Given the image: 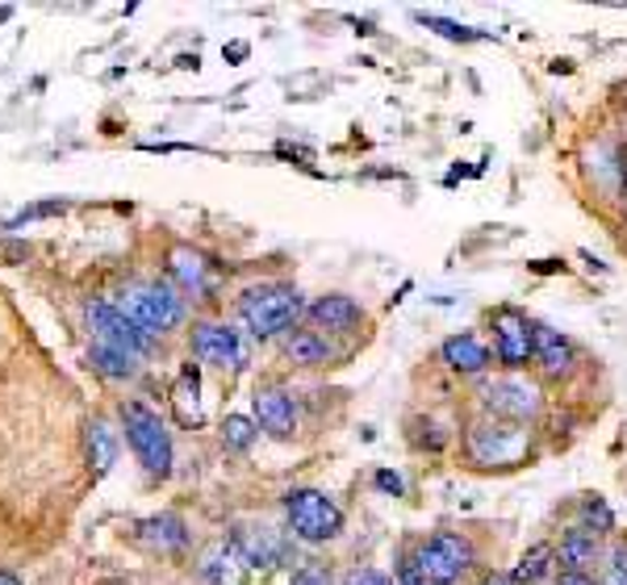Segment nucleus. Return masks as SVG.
Masks as SVG:
<instances>
[{
    "label": "nucleus",
    "mask_w": 627,
    "mask_h": 585,
    "mask_svg": "<svg viewBox=\"0 0 627 585\" xmlns=\"http://www.w3.org/2000/svg\"><path fill=\"white\" fill-rule=\"evenodd\" d=\"M247 573H252V569L234 552L231 539L209 543L206 552H201V561H197V577L206 585H247Z\"/></svg>",
    "instance_id": "17"
},
{
    "label": "nucleus",
    "mask_w": 627,
    "mask_h": 585,
    "mask_svg": "<svg viewBox=\"0 0 627 585\" xmlns=\"http://www.w3.org/2000/svg\"><path fill=\"white\" fill-rule=\"evenodd\" d=\"M0 585H22V577H18V573H9V569H0Z\"/></svg>",
    "instance_id": "36"
},
{
    "label": "nucleus",
    "mask_w": 627,
    "mask_h": 585,
    "mask_svg": "<svg viewBox=\"0 0 627 585\" xmlns=\"http://www.w3.org/2000/svg\"><path fill=\"white\" fill-rule=\"evenodd\" d=\"M557 569V543H535L511 569V585H539Z\"/></svg>",
    "instance_id": "21"
},
{
    "label": "nucleus",
    "mask_w": 627,
    "mask_h": 585,
    "mask_svg": "<svg viewBox=\"0 0 627 585\" xmlns=\"http://www.w3.org/2000/svg\"><path fill=\"white\" fill-rule=\"evenodd\" d=\"M440 360L452 368V373L461 376H481L489 368V348L477 339V335H452V339H443L440 348Z\"/></svg>",
    "instance_id": "19"
},
{
    "label": "nucleus",
    "mask_w": 627,
    "mask_h": 585,
    "mask_svg": "<svg viewBox=\"0 0 627 585\" xmlns=\"http://www.w3.org/2000/svg\"><path fill=\"white\" fill-rule=\"evenodd\" d=\"M305 318L323 335H351L356 327H364V305L356 297H344V293H326V297L305 305Z\"/></svg>",
    "instance_id": "13"
},
{
    "label": "nucleus",
    "mask_w": 627,
    "mask_h": 585,
    "mask_svg": "<svg viewBox=\"0 0 627 585\" xmlns=\"http://www.w3.org/2000/svg\"><path fill=\"white\" fill-rule=\"evenodd\" d=\"M135 539L151 552H181L188 548V527L181 515H151L135 523Z\"/></svg>",
    "instance_id": "18"
},
{
    "label": "nucleus",
    "mask_w": 627,
    "mask_h": 585,
    "mask_svg": "<svg viewBox=\"0 0 627 585\" xmlns=\"http://www.w3.org/2000/svg\"><path fill=\"white\" fill-rule=\"evenodd\" d=\"M252 414H256L259 431H268L272 440H293L298 435V406H293V394L285 385H256Z\"/></svg>",
    "instance_id": "12"
},
{
    "label": "nucleus",
    "mask_w": 627,
    "mask_h": 585,
    "mask_svg": "<svg viewBox=\"0 0 627 585\" xmlns=\"http://www.w3.org/2000/svg\"><path fill=\"white\" fill-rule=\"evenodd\" d=\"M418 22L427 25V30H436V34H443L448 43H486L489 38L486 30H468V25H456L448 22V17H431V13H418Z\"/></svg>",
    "instance_id": "27"
},
{
    "label": "nucleus",
    "mask_w": 627,
    "mask_h": 585,
    "mask_svg": "<svg viewBox=\"0 0 627 585\" xmlns=\"http://www.w3.org/2000/svg\"><path fill=\"white\" fill-rule=\"evenodd\" d=\"M89 460H93L96 472H109L117 460V435L105 419L89 422Z\"/></svg>",
    "instance_id": "23"
},
{
    "label": "nucleus",
    "mask_w": 627,
    "mask_h": 585,
    "mask_svg": "<svg viewBox=\"0 0 627 585\" xmlns=\"http://www.w3.org/2000/svg\"><path fill=\"white\" fill-rule=\"evenodd\" d=\"M285 523L289 536L302 543H326L344 531V511L323 490H289L285 493Z\"/></svg>",
    "instance_id": "5"
},
{
    "label": "nucleus",
    "mask_w": 627,
    "mask_h": 585,
    "mask_svg": "<svg viewBox=\"0 0 627 585\" xmlns=\"http://www.w3.org/2000/svg\"><path fill=\"white\" fill-rule=\"evenodd\" d=\"M557 564L560 573H590L594 564H603V539L585 531L581 523L565 527L557 539Z\"/></svg>",
    "instance_id": "16"
},
{
    "label": "nucleus",
    "mask_w": 627,
    "mask_h": 585,
    "mask_svg": "<svg viewBox=\"0 0 627 585\" xmlns=\"http://www.w3.org/2000/svg\"><path fill=\"white\" fill-rule=\"evenodd\" d=\"M84 318H89V330H93V343L126 351V355H135V360H142V355L151 351V335L135 327L114 302H89Z\"/></svg>",
    "instance_id": "9"
},
{
    "label": "nucleus",
    "mask_w": 627,
    "mask_h": 585,
    "mask_svg": "<svg viewBox=\"0 0 627 585\" xmlns=\"http://www.w3.org/2000/svg\"><path fill=\"white\" fill-rule=\"evenodd\" d=\"M489 327H494V360L507 373H523L535 355V323L523 309L502 305L489 314Z\"/></svg>",
    "instance_id": "8"
},
{
    "label": "nucleus",
    "mask_w": 627,
    "mask_h": 585,
    "mask_svg": "<svg viewBox=\"0 0 627 585\" xmlns=\"http://www.w3.org/2000/svg\"><path fill=\"white\" fill-rule=\"evenodd\" d=\"M117 309L135 323L139 330L155 335H172L185 323V297L172 289L167 281H130L117 293Z\"/></svg>",
    "instance_id": "2"
},
{
    "label": "nucleus",
    "mask_w": 627,
    "mask_h": 585,
    "mask_svg": "<svg viewBox=\"0 0 627 585\" xmlns=\"http://www.w3.org/2000/svg\"><path fill=\"white\" fill-rule=\"evenodd\" d=\"M239 318H243V327L252 330L256 339L289 335V330L305 318L302 289H298V284H285V281L252 284V289L239 297Z\"/></svg>",
    "instance_id": "1"
},
{
    "label": "nucleus",
    "mask_w": 627,
    "mask_h": 585,
    "mask_svg": "<svg viewBox=\"0 0 627 585\" xmlns=\"http://www.w3.org/2000/svg\"><path fill=\"white\" fill-rule=\"evenodd\" d=\"M344 585H397L394 577H385V573H376V569H351Z\"/></svg>",
    "instance_id": "30"
},
{
    "label": "nucleus",
    "mask_w": 627,
    "mask_h": 585,
    "mask_svg": "<svg viewBox=\"0 0 627 585\" xmlns=\"http://www.w3.org/2000/svg\"><path fill=\"white\" fill-rule=\"evenodd\" d=\"M481 406H486L489 419L527 426V422L539 419V410H544V394H539V385L527 381V376L507 373V376H494V381L481 385Z\"/></svg>",
    "instance_id": "7"
},
{
    "label": "nucleus",
    "mask_w": 627,
    "mask_h": 585,
    "mask_svg": "<svg viewBox=\"0 0 627 585\" xmlns=\"http://www.w3.org/2000/svg\"><path fill=\"white\" fill-rule=\"evenodd\" d=\"M227 539L234 543V552L243 557L247 569H280L293 552V539L268 523H239Z\"/></svg>",
    "instance_id": "10"
},
{
    "label": "nucleus",
    "mask_w": 627,
    "mask_h": 585,
    "mask_svg": "<svg viewBox=\"0 0 627 585\" xmlns=\"http://www.w3.org/2000/svg\"><path fill=\"white\" fill-rule=\"evenodd\" d=\"M465 456L468 465L477 468H519L532 456V431L519 426V422H502L481 414L465 431Z\"/></svg>",
    "instance_id": "3"
},
{
    "label": "nucleus",
    "mask_w": 627,
    "mask_h": 585,
    "mask_svg": "<svg viewBox=\"0 0 627 585\" xmlns=\"http://www.w3.org/2000/svg\"><path fill=\"white\" fill-rule=\"evenodd\" d=\"M376 490H385V493H394V498H402V490H406V485H402V477H397V472L381 468V472H376Z\"/></svg>",
    "instance_id": "32"
},
{
    "label": "nucleus",
    "mask_w": 627,
    "mask_h": 585,
    "mask_svg": "<svg viewBox=\"0 0 627 585\" xmlns=\"http://www.w3.org/2000/svg\"><path fill=\"white\" fill-rule=\"evenodd\" d=\"M197 394H201V385H197V368L185 364L181 376H176V389H172L176 414H181L185 426H201V422H206V414H201V398H197Z\"/></svg>",
    "instance_id": "22"
},
{
    "label": "nucleus",
    "mask_w": 627,
    "mask_h": 585,
    "mask_svg": "<svg viewBox=\"0 0 627 585\" xmlns=\"http://www.w3.org/2000/svg\"><path fill=\"white\" fill-rule=\"evenodd\" d=\"M397 585H431V582L418 573L415 557H402V564H397Z\"/></svg>",
    "instance_id": "31"
},
{
    "label": "nucleus",
    "mask_w": 627,
    "mask_h": 585,
    "mask_svg": "<svg viewBox=\"0 0 627 585\" xmlns=\"http://www.w3.org/2000/svg\"><path fill=\"white\" fill-rule=\"evenodd\" d=\"M247 50H252V47H247V43H231V47L222 50V55H227L231 63H239V59H247Z\"/></svg>",
    "instance_id": "34"
},
{
    "label": "nucleus",
    "mask_w": 627,
    "mask_h": 585,
    "mask_svg": "<svg viewBox=\"0 0 627 585\" xmlns=\"http://www.w3.org/2000/svg\"><path fill=\"white\" fill-rule=\"evenodd\" d=\"M578 511H581V527H585V531H594L599 539L615 531V511L606 506V498H599V493H585Z\"/></svg>",
    "instance_id": "25"
},
{
    "label": "nucleus",
    "mask_w": 627,
    "mask_h": 585,
    "mask_svg": "<svg viewBox=\"0 0 627 585\" xmlns=\"http://www.w3.org/2000/svg\"><path fill=\"white\" fill-rule=\"evenodd\" d=\"M557 585H599V577H590V573H557Z\"/></svg>",
    "instance_id": "33"
},
{
    "label": "nucleus",
    "mask_w": 627,
    "mask_h": 585,
    "mask_svg": "<svg viewBox=\"0 0 627 585\" xmlns=\"http://www.w3.org/2000/svg\"><path fill=\"white\" fill-rule=\"evenodd\" d=\"M256 440H259L256 419H247V414H227L222 419V444L231 447V452H247Z\"/></svg>",
    "instance_id": "26"
},
{
    "label": "nucleus",
    "mask_w": 627,
    "mask_h": 585,
    "mask_svg": "<svg viewBox=\"0 0 627 585\" xmlns=\"http://www.w3.org/2000/svg\"><path fill=\"white\" fill-rule=\"evenodd\" d=\"M167 272H172V281L181 284L185 293H193V297H206L209 259L201 256V251H193V247H172V256H167Z\"/></svg>",
    "instance_id": "20"
},
{
    "label": "nucleus",
    "mask_w": 627,
    "mask_h": 585,
    "mask_svg": "<svg viewBox=\"0 0 627 585\" xmlns=\"http://www.w3.org/2000/svg\"><path fill=\"white\" fill-rule=\"evenodd\" d=\"M532 364L544 376H548V381H565V376L578 368V351H573V343H569L560 330L544 327V323H535V355H532Z\"/></svg>",
    "instance_id": "15"
},
{
    "label": "nucleus",
    "mask_w": 627,
    "mask_h": 585,
    "mask_svg": "<svg viewBox=\"0 0 627 585\" xmlns=\"http://www.w3.org/2000/svg\"><path fill=\"white\" fill-rule=\"evenodd\" d=\"M193 355L209 368H222V373H243V364H247V348H243L239 330L227 327V323H197L193 327Z\"/></svg>",
    "instance_id": "11"
},
{
    "label": "nucleus",
    "mask_w": 627,
    "mask_h": 585,
    "mask_svg": "<svg viewBox=\"0 0 627 585\" xmlns=\"http://www.w3.org/2000/svg\"><path fill=\"white\" fill-rule=\"evenodd\" d=\"M477 585H511V577H502V573H486Z\"/></svg>",
    "instance_id": "35"
},
{
    "label": "nucleus",
    "mask_w": 627,
    "mask_h": 585,
    "mask_svg": "<svg viewBox=\"0 0 627 585\" xmlns=\"http://www.w3.org/2000/svg\"><path fill=\"white\" fill-rule=\"evenodd\" d=\"M289 585H335V582H330V569H326V564L305 561V564L293 569V582Z\"/></svg>",
    "instance_id": "29"
},
{
    "label": "nucleus",
    "mask_w": 627,
    "mask_h": 585,
    "mask_svg": "<svg viewBox=\"0 0 627 585\" xmlns=\"http://www.w3.org/2000/svg\"><path fill=\"white\" fill-rule=\"evenodd\" d=\"M410 557L431 585H452L473 569V543L461 531H436V536L422 539Z\"/></svg>",
    "instance_id": "6"
},
{
    "label": "nucleus",
    "mask_w": 627,
    "mask_h": 585,
    "mask_svg": "<svg viewBox=\"0 0 627 585\" xmlns=\"http://www.w3.org/2000/svg\"><path fill=\"white\" fill-rule=\"evenodd\" d=\"M121 426H126V444L139 456V465L163 481L172 472V435L160 414L142 401H121Z\"/></svg>",
    "instance_id": "4"
},
{
    "label": "nucleus",
    "mask_w": 627,
    "mask_h": 585,
    "mask_svg": "<svg viewBox=\"0 0 627 585\" xmlns=\"http://www.w3.org/2000/svg\"><path fill=\"white\" fill-rule=\"evenodd\" d=\"M603 577L599 585H627V543H615L611 557H603Z\"/></svg>",
    "instance_id": "28"
},
{
    "label": "nucleus",
    "mask_w": 627,
    "mask_h": 585,
    "mask_svg": "<svg viewBox=\"0 0 627 585\" xmlns=\"http://www.w3.org/2000/svg\"><path fill=\"white\" fill-rule=\"evenodd\" d=\"M280 355L298 368H326L339 360V348L330 343V335L314 327H293L289 335H280Z\"/></svg>",
    "instance_id": "14"
},
{
    "label": "nucleus",
    "mask_w": 627,
    "mask_h": 585,
    "mask_svg": "<svg viewBox=\"0 0 627 585\" xmlns=\"http://www.w3.org/2000/svg\"><path fill=\"white\" fill-rule=\"evenodd\" d=\"M89 360H93V368L101 376H114V381H126V376H135V355H126V351H114L105 348V343H93V351H89Z\"/></svg>",
    "instance_id": "24"
}]
</instances>
